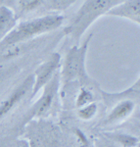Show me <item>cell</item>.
<instances>
[{
  "mask_svg": "<svg viewBox=\"0 0 140 147\" xmlns=\"http://www.w3.org/2000/svg\"><path fill=\"white\" fill-rule=\"evenodd\" d=\"M34 85V76H30L21 84L15 90L0 104V121L11 113L16 106L20 103L30 91H32Z\"/></svg>",
  "mask_w": 140,
  "mask_h": 147,
  "instance_id": "8992f818",
  "label": "cell"
},
{
  "mask_svg": "<svg viewBox=\"0 0 140 147\" xmlns=\"http://www.w3.org/2000/svg\"><path fill=\"white\" fill-rule=\"evenodd\" d=\"M94 102V94L89 89L85 88V87H80L79 92L77 94V98H75V105L77 109L83 107L85 105H88L90 103Z\"/></svg>",
  "mask_w": 140,
  "mask_h": 147,
  "instance_id": "4fadbf2b",
  "label": "cell"
},
{
  "mask_svg": "<svg viewBox=\"0 0 140 147\" xmlns=\"http://www.w3.org/2000/svg\"><path fill=\"white\" fill-rule=\"evenodd\" d=\"M106 136L120 147H137L139 139L129 134H106Z\"/></svg>",
  "mask_w": 140,
  "mask_h": 147,
  "instance_id": "8fae6325",
  "label": "cell"
},
{
  "mask_svg": "<svg viewBox=\"0 0 140 147\" xmlns=\"http://www.w3.org/2000/svg\"><path fill=\"white\" fill-rule=\"evenodd\" d=\"M91 37L92 34H90L83 44H81L80 46L75 44L67 52L64 59L63 68H62V76H60V79L63 80L64 84H67L77 79L86 78L85 59H86L87 49H88Z\"/></svg>",
  "mask_w": 140,
  "mask_h": 147,
  "instance_id": "3957f363",
  "label": "cell"
},
{
  "mask_svg": "<svg viewBox=\"0 0 140 147\" xmlns=\"http://www.w3.org/2000/svg\"><path fill=\"white\" fill-rule=\"evenodd\" d=\"M97 112H98V105L93 102L77 109V117L82 121H90L95 117Z\"/></svg>",
  "mask_w": 140,
  "mask_h": 147,
  "instance_id": "5bb4252c",
  "label": "cell"
},
{
  "mask_svg": "<svg viewBox=\"0 0 140 147\" xmlns=\"http://www.w3.org/2000/svg\"><path fill=\"white\" fill-rule=\"evenodd\" d=\"M61 67V55L59 53H53L49 58L42 63L34 75V85L32 89V96L34 97L37 94L40 89L48 84L52 78L58 73Z\"/></svg>",
  "mask_w": 140,
  "mask_h": 147,
  "instance_id": "277c9868",
  "label": "cell"
},
{
  "mask_svg": "<svg viewBox=\"0 0 140 147\" xmlns=\"http://www.w3.org/2000/svg\"><path fill=\"white\" fill-rule=\"evenodd\" d=\"M18 10L21 14H28L36 11L44 5L42 0H20L16 2Z\"/></svg>",
  "mask_w": 140,
  "mask_h": 147,
  "instance_id": "7c38bea8",
  "label": "cell"
},
{
  "mask_svg": "<svg viewBox=\"0 0 140 147\" xmlns=\"http://www.w3.org/2000/svg\"><path fill=\"white\" fill-rule=\"evenodd\" d=\"M73 134H75V136L77 140V143L79 144L80 147H87L89 144V141L87 139L86 136L84 134V132L82 131L81 129H75L73 130Z\"/></svg>",
  "mask_w": 140,
  "mask_h": 147,
  "instance_id": "2e32d148",
  "label": "cell"
},
{
  "mask_svg": "<svg viewBox=\"0 0 140 147\" xmlns=\"http://www.w3.org/2000/svg\"><path fill=\"white\" fill-rule=\"evenodd\" d=\"M17 26V16L13 9L6 5L0 6V42Z\"/></svg>",
  "mask_w": 140,
  "mask_h": 147,
  "instance_id": "9c48e42d",
  "label": "cell"
},
{
  "mask_svg": "<svg viewBox=\"0 0 140 147\" xmlns=\"http://www.w3.org/2000/svg\"><path fill=\"white\" fill-rule=\"evenodd\" d=\"M28 48H30V44L27 43V42L5 47L1 51V53H0V63H3L6 62V61L13 60V59L17 58V57L25 53L26 51H28Z\"/></svg>",
  "mask_w": 140,
  "mask_h": 147,
  "instance_id": "30bf717a",
  "label": "cell"
},
{
  "mask_svg": "<svg viewBox=\"0 0 140 147\" xmlns=\"http://www.w3.org/2000/svg\"><path fill=\"white\" fill-rule=\"evenodd\" d=\"M73 3H75V1L73 0H69V1L67 0H52V1H44L43 6L46 7V9H48L49 11L59 12L66 10Z\"/></svg>",
  "mask_w": 140,
  "mask_h": 147,
  "instance_id": "9a60e30c",
  "label": "cell"
},
{
  "mask_svg": "<svg viewBox=\"0 0 140 147\" xmlns=\"http://www.w3.org/2000/svg\"><path fill=\"white\" fill-rule=\"evenodd\" d=\"M135 109V103L131 99H125L120 100L112 108L111 112L107 116L105 123L107 125H112L122 123L127 118L130 117Z\"/></svg>",
  "mask_w": 140,
  "mask_h": 147,
  "instance_id": "ba28073f",
  "label": "cell"
},
{
  "mask_svg": "<svg viewBox=\"0 0 140 147\" xmlns=\"http://www.w3.org/2000/svg\"><path fill=\"white\" fill-rule=\"evenodd\" d=\"M105 16L125 19L134 24L140 25V1L139 0L122 1L120 4L111 8Z\"/></svg>",
  "mask_w": 140,
  "mask_h": 147,
  "instance_id": "52a82bcc",
  "label": "cell"
},
{
  "mask_svg": "<svg viewBox=\"0 0 140 147\" xmlns=\"http://www.w3.org/2000/svg\"><path fill=\"white\" fill-rule=\"evenodd\" d=\"M0 75H1V72H0Z\"/></svg>",
  "mask_w": 140,
  "mask_h": 147,
  "instance_id": "e0dca14e",
  "label": "cell"
},
{
  "mask_svg": "<svg viewBox=\"0 0 140 147\" xmlns=\"http://www.w3.org/2000/svg\"><path fill=\"white\" fill-rule=\"evenodd\" d=\"M64 17L59 14H49L42 17L25 21L16 26L0 42L2 47L28 42V40L56 30L63 25Z\"/></svg>",
  "mask_w": 140,
  "mask_h": 147,
  "instance_id": "6da1fadb",
  "label": "cell"
},
{
  "mask_svg": "<svg viewBox=\"0 0 140 147\" xmlns=\"http://www.w3.org/2000/svg\"><path fill=\"white\" fill-rule=\"evenodd\" d=\"M113 147H115V146H113Z\"/></svg>",
  "mask_w": 140,
  "mask_h": 147,
  "instance_id": "ac0fdd59",
  "label": "cell"
},
{
  "mask_svg": "<svg viewBox=\"0 0 140 147\" xmlns=\"http://www.w3.org/2000/svg\"><path fill=\"white\" fill-rule=\"evenodd\" d=\"M122 0H87L82 3L70 25L64 30L66 35L79 41L90 26Z\"/></svg>",
  "mask_w": 140,
  "mask_h": 147,
  "instance_id": "7a4b0ae2",
  "label": "cell"
},
{
  "mask_svg": "<svg viewBox=\"0 0 140 147\" xmlns=\"http://www.w3.org/2000/svg\"><path fill=\"white\" fill-rule=\"evenodd\" d=\"M60 75H59V73H57L51 79L50 82L42 88L43 89V93H42L41 97L38 100L35 102L34 105L32 106L30 113V119L42 117L50 110L57 97L59 85H60Z\"/></svg>",
  "mask_w": 140,
  "mask_h": 147,
  "instance_id": "5b68a950",
  "label": "cell"
}]
</instances>
